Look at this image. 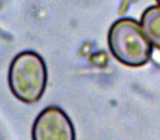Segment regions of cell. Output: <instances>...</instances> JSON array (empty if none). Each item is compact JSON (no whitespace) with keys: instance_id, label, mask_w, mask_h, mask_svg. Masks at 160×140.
Segmentation results:
<instances>
[{"instance_id":"5","label":"cell","mask_w":160,"mask_h":140,"mask_svg":"<svg viewBox=\"0 0 160 140\" xmlns=\"http://www.w3.org/2000/svg\"><path fill=\"white\" fill-rule=\"evenodd\" d=\"M157 2H158V3H159V5H160V0H157Z\"/></svg>"},{"instance_id":"2","label":"cell","mask_w":160,"mask_h":140,"mask_svg":"<svg viewBox=\"0 0 160 140\" xmlns=\"http://www.w3.org/2000/svg\"><path fill=\"white\" fill-rule=\"evenodd\" d=\"M108 44L113 57L128 67H142L150 60L152 47L140 27L132 18H121L112 24Z\"/></svg>"},{"instance_id":"3","label":"cell","mask_w":160,"mask_h":140,"mask_svg":"<svg viewBox=\"0 0 160 140\" xmlns=\"http://www.w3.org/2000/svg\"><path fill=\"white\" fill-rule=\"evenodd\" d=\"M33 140H76L70 118L60 107L51 105L44 109L32 128Z\"/></svg>"},{"instance_id":"4","label":"cell","mask_w":160,"mask_h":140,"mask_svg":"<svg viewBox=\"0 0 160 140\" xmlns=\"http://www.w3.org/2000/svg\"><path fill=\"white\" fill-rule=\"evenodd\" d=\"M140 27L149 43L160 49V5L145 10L140 19Z\"/></svg>"},{"instance_id":"1","label":"cell","mask_w":160,"mask_h":140,"mask_svg":"<svg viewBox=\"0 0 160 140\" xmlns=\"http://www.w3.org/2000/svg\"><path fill=\"white\" fill-rule=\"evenodd\" d=\"M9 87L12 94L25 104H34L43 96L47 83L45 61L38 53L18 54L9 68Z\"/></svg>"}]
</instances>
